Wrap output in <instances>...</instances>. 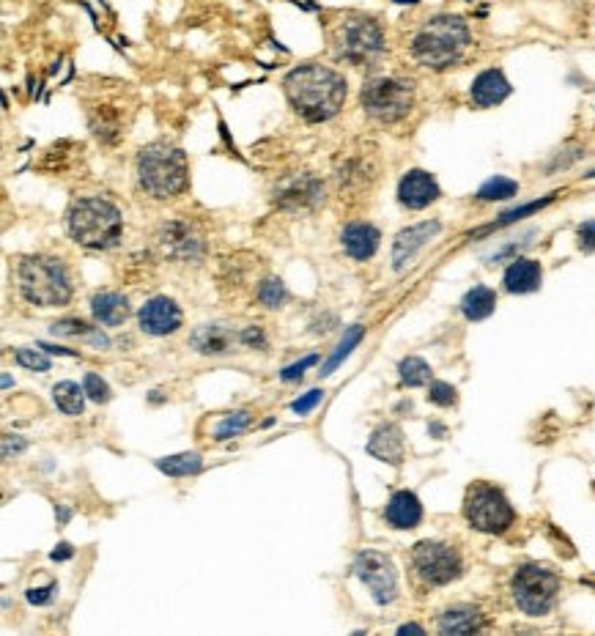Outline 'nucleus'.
Segmentation results:
<instances>
[{
	"instance_id": "nucleus-1",
	"label": "nucleus",
	"mask_w": 595,
	"mask_h": 636,
	"mask_svg": "<svg viewBox=\"0 0 595 636\" xmlns=\"http://www.w3.org/2000/svg\"><path fill=\"white\" fill-rule=\"evenodd\" d=\"M283 91L291 110L308 124H324L343 110L349 83L346 77L321 64H302L283 80Z\"/></svg>"
},
{
	"instance_id": "nucleus-2",
	"label": "nucleus",
	"mask_w": 595,
	"mask_h": 636,
	"mask_svg": "<svg viewBox=\"0 0 595 636\" xmlns=\"http://www.w3.org/2000/svg\"><path fill=\"white\" fill-rule=\"evenodd\" d=\"M472 33L464 17L458 14H436L420 25L409 42V53L417 64L434 72H445L467 53Z\"/></svg>"
},
{
	"instance_id": "nucleus-3",
	"label": "nucleus",
	"mask_w": 595,
	"mask_h": 636,
	"mask_svg": "<svg viewBox=\"0 0 595 636\" xmlns=\"http://www.w3.org/2000/svg\"><path fill=\"white\" fill-rule=\"evenodd\" d=\"M64 225L66 234L72 236V242H77L85 250H96V253L118 247L121 236H124L121 212L107 198H96V195L72 201V206L66 209Z\"/></svg>"
},
{
	"instance_id": "nucleus-4",
	"label": "nucleus",
	"mask_w": 595,
	"mask_h": 636,
	"mask_svg": "<svg viewBox=\"0 0 595 636\" xmlns=\"http://www.w3.org/2000/svg\"><path fill=\"white\" fill-rule=\"evenodd\" d=\"M135 173H138L140 190L157 198V201H168L187 190L190 181V165H187V154L179 146L170 143H149L138 151V162H135Z\"/></svg>"
},
{
	"instance_id": "nucleus-5",
	"label": "nucleus",
	"mask_w": 595,
	"mask_h": 636,
	"mask_svg": "<svg viewBox=\"0 0 595 636\" xmlns=\"http://www.w3.org/2000/svg\"><path fill=\"white\" fill-rule=\"evenodd\" d=\"M17 286L25 302L36 308H61L72 299V277L61 258L25 255L17 264Z\"/></svg>"
},
{
	"instance_id": "nucleus-6",
	"label": "nucleus",
	"mask_w": 595,
	"mask_h": 636,
	"mask_svg": "<svg viewBox=\"0 0 595 636\" xmlns=\"http://www.w3.org/2000/svg\"><path fill=\"white\" fill-rule=\"evenodd\" d=\"M330 42L335 58L351 66L373 64L376 58H382L384 47H387L382 25L368 14H346L332 28Z\"/></svg>"
},
{
	"instance_id": "nucleus-7",
	"label": "nucleus",
	"mask_w": 595,
	"mask_h": 636,
	"mask_svg": "<svg viewBox=\"0 0 595 636\" xmlns=\"http://www.w3.org/2000/svg\"><path fill=\"white\" fill-rule=\"evenodd\" d=\"M360 105L376 124H398L415 107V83L404 77H371L362 85Z\"/></svg>"
},
{
	"instance_id": "nucleus-8",
	"label": "nucleus",
	"mask_w": 595,
	"mask_h": 636,
	"mask_svg": "<svg viewBox=\"0 0 595 636\" xmlns=\"http://www.w3.org/2000/svg\"><path fill=\"white\" fill-rule=\"evenodd\" d=\"M464 519L469 527L486 535H502L513 527L516 510L505 497V491L491 483H472L464 497Z\"/></svg>"
},
{
	"instance_id": "nucleus-9",
	"label": "nucleus",
	"mask_w": 595,
	"mask_h": 636,
	"mask_svg": "<svg viewBox=\"0 0 595 636\" xmlns=\"http://www.w3.org/2000/svg\"><path fill=\"white\" fill-rule=\"evenodd\" d=\"M510 595L527 617H546L557 604L560 576L543 565H521L510 579Z\"/></svg>"
},
{
	"instance_id": "nucleus-10",
	"label": "nucleus",
	"mask_w": 595,
	"mask_h": 636,
	"mask_svg": "<svg viewBox=\"0 0 595 636\" xmlns=\"http://www.w3.org/2000/svg\"><path fill=\"white\" fill-rule=\"evenodd\" d=\"M412 573L425 587H445L464 573V560L456 546L445 541H420L412 549Z\"/></svg>"
},
{
	"instance_id": "nucleus-11",
	"label": "nucleus",
	"mask_w": 595,
	"mask_h": 636,
	"mask_svg": "<svg viewBox=\"0 0 595 636\" xmlns=\"http://www.w3.org/2000/svg\"><path fill=\"white\" fill-rule=\"evenodd\" d=\"M354 573L371 590V598L379 606L393 604L398 598V571H395V562L390 554L362 549L354 557Z\"/></svg>"
},
{
	"instance_id": "nucleus-12",
	"label": "nucleus",
	"mask_w": 595,
	"mask_h": 636,
	"mask_svg": "<svg viewBox=\"0 0 595 636\" xmlns=\"http://www.w3.org/2000/svg\"><path fill=\"white\" fill-rule=\"evenodd\" d=\"M327 198V187L319 176L313 173H291V176H283L277 181L275 190H272V201L280 209H288V212H310V209H319L321 203Z\"/></svg>"
},
{
	"instance_id": "nucleus-13",
	"label": "nucleus",
	"mask_w": 595,
	"mask_h": 636,
	"mask_svg": "<svg viewBox=\"0 0 595 636\" xmlns=\"http://www.w3.org/2000/svg\"><path fill=\"white\" fill-rule=\"evenodd\" d=\"M157 242H160V250L173 261H184V264H195L206 255V242H203V234L198 231V225L184 220V217H176V220H168L162 225L160 234H157Z\"/></svg>"
},
{
	"instance_id": "nucleus-14",
	"label": "nucleus",
	"mask_w": 595,
	"mask_h": 636,
	"mask_svg": "<svg viewBox=\"0 0 595 636\" xmlns=\"http://www.w3.org/2000/svg\"><path fill=\"white\" fill-rule=\"evenodd\" d=\"M442 198V190H439V181L434 179V173L428 170L412 168L406 170L401 181H398V203L409 209V212H423L431 203H436Z\"/></svg>"
},
{
	"instance_id": "nucleus-15",
	"label": "nucleus",
	"mask_w": 595,
	"mask_h": 636,
	"mask_svg": "<svg viewBox=\"0 0 595 636\" xmlns=\"http://www.w3.org/2000/svg\"><path fill=\"white\" fill-rule=\"evenodd\" d=\"M138 324L151 338H165V335L179 332L181 308L176 305V299L162 297V294L160 297H151L138 310Z\"/></svg>"
},
{
	"instance_id": "nucleus-16",
	"label": "nucleus",
	"mask_w": 595,
	"mask_h": 636,
	"mask_svg": "<svg viewBox=\"0 0 595 636\" xmlns=\"http://www.w3.org/2000/svg\"><path fill=\"white\" fill-rule=\"evenodd\" d=\"M442 234V220H423V223H415L404 228L401 234L395 236L393 242V269L395 272H404L406 266L412 264L417 258V253L423 250L425 244L436 239Z\"/></svg>"
},
{
	"instance_id": "nucleus-17",
	"label": "nucleus",
	"mask_w": 595,
	"mask_h": 636,
	"mask_svg": "<svg viewBox=\"0 0 595 636\" xmlns=\"http://www.w3.org/2000/svg\"><path fill=\"white\" fill-rule=\"evenodd\" d=\"M236 343H242L239 332L228 324H203L190 335V346L203 357H228L234 354Z\"/></svg>"
},
{
	"instance_id": "nucleus-18",
	"label": "nucleus",
	"mask_w": 595,
	"mask_h": 636,
	"mask_svg": "<svg viewBox=\"0 0 595 636\" xmlns=\"http://www.w3.org/2000/svg\"><path fill=\"white\" fill-rule=\"evenodd\" d=\"M543 286V266L541 261H535V258H513L505 269V275H502V288L508 291V294H535L538 288Z\"/></svg>"
},
{
	"instance_id": "nucleus-19",
	"label": "nucleus",
	"mask_w": 595,
	"mask_h": 636,
	"mask_svg": "<svg viewBox=\"0 0 595 636\" xmlns=\"http://www.w3.org/2000/svg\"><path fill=\"white\" fill-rule=\"evenodd\" d=\"M365 450H368V456L379 458V461L390 464V467H401V461H404V453H406L404 431H401L395 423L379 425V428L371 434V439H368Z\"/></svg>"
},
{
	"instance_id": "nucleus-20",
	"label": "nucleus",
	"mask_w": 595,
	"mask_h": 636,
	"mask_svg": "<svg viewBox=\"0 0 595 636\" xmlns=\"http://www.w3.org/2000/svg\"><path fill=\"white\" fill-rule=\"evenodd\" d=\"M510 83L508 77L502 75L500 69H483L475 80H472V88H469V99L472 105L480 107V110H489V107L502 105L510 96Z\"/></svg>"
},
{
	"instance_id": "nucleus-21",
	"label": "nucleus",
	"mask_w": 595,
	"mask_h": 636,
	"mask_svg": "<svg viewBox=\"0 0 595 636\" xmlns=\"http://www.w3.org/2000/svg\"><path fill=\"white\" fill-rule=\"evenodd\" d=\"M340 244L349 258L354 261H368L376 255L379 244H382V234L373 223H365V220H357V223H349L340 234Z\"/></svg>"
},
{
	"instance_id": "nucleus-22",
	"label": "nucleus",
	"mask_w": 595,
	"mask_h": 636,
	"mask_svg": "<svg viewBox=\"0 0 595 636\" xmlns=\"http://www.w3.org/2000/svg\"><path fill=\"white\" fill-rule=\"evenodd\" d=\"M384 521L393 530H415L417 524L423 521V502L417 499L415 491H395L393 497L387 499L384 508Z\"/></svg>"
},
{
	"instance_id": "nucleus-23",
	"label": "nucleus",
	"mask_w": 595,
	"mask_h": 636,
	"mask_svg": "<svg viewBox=\"0 0 595 636\" xmlns=\"http://www.w3.org/2000/svg\"><path fill=\"white\" fill-rule=\"evenodd\" d=\"M439 634L445 636H456V634H475L483 628V615H480V609L475 606H467V604H458V606H450L445 609L442 615H439Z\"/></svg>"
},
{
	"instance_id": "nucleus-24",
	"label": "nucleus",
	"mask_w": 595,
	"mask_h": 636,
	"mask_svg": "<svg viewBox=\"0 0 595 636\" xmlns=\"http://www.w3.org/2000/svg\"><path fill=\"white\" fill-rule=\"evenodd\" d=\"M91 313L105 327H121L129 318V299L116 291H99L91 299Z\"/></svg>"
},
{
	"instance_id": "nucleus-25",
	"label": "nucleus",
	"mask_w": 595,
	"mask_h": 636,
	"mask_svg": "<svg viewBox=\"0 0 595 636\" xmlns=\"http://www.w3.org/2000/svg\"><path fill=\"white\" fill-rule=\"evenodd\" d=\"M494 308H497V291L489 286L469 288L461 299V313L467 321H483L494 313Z\"/></svg>"
},
{
	"instance_id": "nucleus-26",
	"label": "nucleus",
	"mask_w": 595,
	"mask_h": 636,
	"mask_svg": "<svg viewBox=\"0 0 595 636\" xmlns=\"http://www.w3.org/2000/svg\"><path fill=\"white\" fill-rule=\"evenodd\" d=\"M554 198H557V192H549V195H543V198H538V201L524 203V206H516V209H510V212H502L491 225H486V228H478V231H472V236H486V234H491V231H500V228L516 225L519 220H527V217H532L535 212H541V209H546V206H552Z\"/></svg>"
},
{
	"instance_id": "nucleus-27",
	"label": "nucleus",
	"mask_w": 595,
	"mask_h": 636,
	"mask_svg": "<svg viewBox=\"0 0 595 636\" xmlns=\"http://www.w3.org/2000/svg\"><path fill=\"white\" fill-rule=\"evenodd\" d=\"M362 335H365V327H362V324H354V327H349L346 332H343V338H340V343L335 346V351H332L330 357H327V362L321 365V371H319L321 379L332 376V373H335V368H340V365H343V360L349 357L351 351L360 346Z\"/></svg>"
},
{
	"instance_id": "nucleus-28",
	"label": "nucleus",
	"mask_w": 595,
	"mask_h": 636,
	"mask_svg": "<svg viewBox=\"0 0 595 636\" xmlns=\"http://www.w3.org/2000/svg\"><path fill=\"white\" fill-rule=\"evenodd\" d=\"M154 467L160 469L162 475L170 477H190L198 475L203 469L201 453H176V456H165L154 461Z\"/></svg>"
},
{
	"instance_id": "nucleus-29",
	"label": "nucleus",
	"mask_w": 595,
	"mask_h": 636,
	"mask_svg": "<svg viewBox=\"0 0 595 636\" xmlns=\"http://www.w3.org/2000/svg\"><path fill=\"white\" fill-rule=\"evenodd\" d=\"M519 195V181L508 179V176H491L478 192H475V198L480 203H500V201H510V198H516Z\"/></svg>"
},
{
	"instance_id": "nucleus-30",
	"label": "nucleus",
	"mask_w": 595,
	"mask_h": 636,
	"mask_svg": "<svg viewBox=\"0 0 595 636\" xmlns=\"http://www.w3.org/2000/svg\"><path fill=\"white\" fill-rule=\"evenodd\" d=\"M53 403L64 414H83L85 409V390L75 382H61L53 387Z\"/></svg>"
},
{
	"instance_id": "nucleus-31",
	"label": "nucleus",
	"mask_w": 595,
	"mask_h": 636,
	"mask_svg": "<svg viewBox=\"0 0 595 636\" xmlns=\"http://www.w3.org/2000/svg\"><path fill=\"white\" fill-rule=\"evenodd\" d=\"M398 373L404 387H423V384H431V376H434L431 365L423 357H404L398 365Z\"/></svg>"
},
{
	"instance_id": "nucleus-32",
	"label": "nucleus",
	"mask_w": 595,
	"mask_h": 636,
	"mask_svg": "<svg viewBox=\"0 0 595 636\" xmlns=\"http://www.w3.org/2000/svg\"><path fill=\"white\" fill-rule=\"evenodd\" d=\"M258 302L269 310L283 308L288 302V288L283 286V280H277V277L264 280V283L258 286Z\"/></svg>"
},
{
	"instance_id": "nucleus-33",
	"label": "nucleus",
	"mask_w": 595,
	"mask_h": 636,
	"mask_svg": "<svg viewBox=\"0 0 595 636\" xmlns=\"http://www.w3.org/2000/svg\"><path fill=\"white\" fill-rule=\"evenodd\" d=\"M250 423H253V414L250 412L228 414V417H223L220 425L214 428V439H217V442H225V439H231V436H239Z\"/></svg>"
},
{
	"instance_id": "nucleus-34",
	"label": "nucleus",
	"mask_w": 595,
	"mask_h": 636,
	"mask_svg": "<svg viewBox=\"0 0 595 636\" xmlns=\"http://www.w3.org/2000/svg\"><path fill=\"white\" fill-rule=\"evenodd\" d=\"M55 338H91L94 335V327H88L83 318H61L50 327Z\"/></svg>"
},
{
	"instance_id": "nucleus-35",
	"label": "nucleus",
	"mask_w": 595,
	"mask_h": 636,
	"mask_svg": "<svg viewBox=\"0 0 595 636\" xmlns=\"http://www.w3.org/2000/svg\"><path fill=\"white\" fill-rule=\"evenodd\" d=\"M83 390L85 395L91 398L94 403H107L110 401V387L107 382L99 376V373H85L83 376Z\"/></svg>"
},
{
	"instance_id": "nucleus-36",
	"label": "nucleus",
	"mask_w": 595,
	"mask_h": 636,
	"mask_svg": "<svg viewBox=\"0 0 595 636\" xmlns=\"http://www.w3.org/2000/svg\"><path fill=\"white\" fill-rule=\"evenodd\" d=\"M428 401L436 403V406H456L458 390L447 382H431V387H428Z\"/></svg>"
},
{
	"instance_id": "nucleus-37",
	"label": "nucleus",
	"mask_w": 595,
	"mask_h": 636,
	"mask_svg": "<svg viewBox=\"0 0 595 636\" xmlns=\"http://www.w3.org/2000/svg\"><path fill=\"white\" fill-rule=\"evenodd\" d=\"M14 360H17V365H22V368H28V371H50V360L44 357L42 351L17 349Z\"/></svg>"
},
{
	"instance_id": "nucleus-38",
	"label": "nucleus",
	"mask_w": 595,
	"mask_h": 636,
	"mask_svg": "<svg viewBox=\"0 0 595 636\" xmlns=\"http://www.w3.org/2000/svg\"><path fill=\"white\" fill-rule=\"evenodd\" d=\"M316 362H319V354H308L305 360H299V362H294V365L283 368L280 379H283V382H297V379H302V376H305V371H308L310 365H316Z\"/></svg>"
},
{
	"instance_id": "nucleus-39",
	"label": "nucleus",
	"mask_w": 595,
	"mask_h": 636,
	"mask_svg": "<svg viewBox=\"0 0 595 636\" xmlns=\"http://www.w3.org/2000/svg\"><path fill=\"white\" fill-rule=\"evenodd\" d=\"M55 593H58V582H50L47 587H31L25 598H28V604L33 606H47L53 604Z\"/></svg>"
},
{
	"instance_id": "nucleus-40",
	"label": "nucleus",
	"mask_w": 595,
	"mask_h": 636,
	"mask_svg": "<svg viewBox=\"0 0 595 636\" xmlns=\"http://www.w3.org/2000/svg\"><path fill=\"white\" fill-rule=\"evenodd\" d=\"M576 242L582 253H595V220H585L576 228Z\"/></svg>"
},
{
	"instance_id": "nucleus-41",
	"label": "nucleus",
	"mask_w": 595,
	"mask_h": 636,
	"mask_svg": "<svg viewBox=\"0 0 595 636\" xmlns=\"http://www.w3.org/2000/svg\"><path fill=\"white\" fill-rule=\"evenodd\" d=\"M321 398H324V390H310V393L299 395L297 401L291 403V412L310 414V412H313V409H316V406H319Z\"/></svg>"
},
{
	"instance_id": "nucleus-42",
	"label": "nucleus",
	"mask_w": 595,
	"mask_h": 636,
	"mask_svg": "<svg viewBox=\"0 0 595 636\" xmlns=\"http://www.w3.org/2000/svg\"><path fill=\"white\" fill-rule=\"evenodd\" d=\"M239 340H242V346H247V349H266L269 346V340H266L261 327H245L239 332Z\"/></svg>"
},
{
	"instance_id": "nucleus-43",
	"label": "nucleus",
	"mask_w": 595,
	"mask_h": 636,
	"mask_svg": "<svg viewBox=\"0 0 595 636\" xmlns=\"http://www.w3.org/2000/svg\"><path fill=\"white\" fill-rule=\"evenodd\" d=\"M25 447H28V442H25L22 436H3V458H6V461H11V456H20Z\"/></svg>"
},
{
	"instance_id": "nucleus-44",
	"label": "nucleus",
	"mask_w": 595,
	"mask_h": 636,
	"mask_svg": "<svg viewBox=\"0 0 595 636\" xmlns=\"http://www.w3.org/2000/svg\"><path fill=\"white\" fill-rule=\"evenodd\" d=\"M72 554H75V549H72L69 543H61V546H55V552L50 554V557H53L55 562H61V560H69Z\"/></svg>"
},
{
	"instance_id": "nucleus-45",
	"label": "nucleus",
	"mask_w": 595,
	"mask_h": 636,
	"mask_svg": "<svg viewBox=\"0 0 595 636\" xmlns=\"http://www.w3.org/2000/svg\"><path fill=\"white\" fill-rule=\"evenodd\" d=\"M39 349L50 351V354H61V357H77V351L61 349V346H50V343H39Z\"/></svg>"
},
{
	"instance_id": "nucleus-46",
	"label": "nucleus",
	"mask_w": 595,
	"mask_h": 636,
	"mask_svg": "<svg viewBox=\"0 0 595 636\" xmlns=\"http://www.w3.org/2000/svg\"><path fill=\"white\" fill-rule=\"evenodd\" d=\"M398 634H401V636H404V634H420V636H423L425 628L423 626H415V623H406V626L398 628Z\"/></svg>"
},
{
	"instance_id": "nucleus-47",
	"label": "nucleus",
	"mask_w": 595,
	"mask_h": 636,
	"mask_svg": "<svg viewBox=\"0 0 595 636\" xmlns=\"http://www.w3.org/2000/svg\"><path fill=\"white\" fill-rule=\"evenodd\" d=\"M69 516H72L69 510H66V508H58V521H61V524H66V521H69Z\"/></svg>"
},
{
	"instance_id": "nucleus-48",
	"label": "nucleus",
	"mask_w": 595,
	"mask_h": 636,
	"mask_svg": "<svg viewBox=\"0 0 595 636\" xmlns=\"http://www.w3.org/2000/svg\"><path fill=\"white\" fill-rule=\"evenodd\" d=\"M585 179H595V168H593V170H590V173H587Z\"/></svg>"
}]
</instances>
